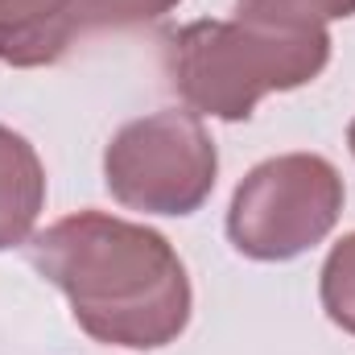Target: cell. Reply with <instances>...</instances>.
Returning a JSON list of instances; mask_svg holds the SVG:
<instances>
[{
    "label": "cell",
    "mask_w": 355,
    "mask_h": 355,
    "mask_svg": "<svg viewBox=\"0 0 355 355\" xmlns=\"http://www.w3.org/2000/svg\"><path fill=\"white\" fill-rule=\"evenodd\" d=\"M46 207V170L33 145L0 124V252L33 236Z\"/></svg>",
    "instance_id": "6"
},
{
    "label": "cell",
    "mask_w": 355,
    "mask_h": 355,
    "mask_svg": "<svg viewBox=\"0 0 355 355\" xmlns=\"http://www.w3.org/2000/svg\"><path fill=\"white\" fill-rule=\"evenodd\" d=\"M178 0H91L95 25H145L174 8Z\"/></svg>",
    "instance_id": "9"
},
{
    "label": "cell",
    "mask_w": 355,
    "mask_h": 355,
    "mask_svg": "<svg viewBox=\"0 0 355 355\" xmlns=\"http://www.w3.org/2000/svg\"><path fill=\"white\" fill-rule=\"evenodd\" d=\"M318 293H322L327 318L335 327H343L347 335H355V232L331 248V257L322 265Z\"/></svg>",
    "instance_id": "7"
},
{
    "label": "cell",
    "mask_w": 355,
    "mask_h": 355,
    "mask_svg": "<svg viewBox=\"0 0 355 355\" xmlns=\"http://www.w3.org/2000/svg\"><path fill=\"white\" fill-rule=\"evenodd\" d=\"M240 8H257V12H272V17H289V21H339L352 17L355 0H240Z\"/></svg>",
    "instance_id": "8"
},
{
    "label": "cell",
    "mask_w": 355,
    "mask_h": 355,
    "mask_svg": "<svg viewBox=\"0 0 355 355\" xmlns=\"http://www.w3.org/2000/svg\"><path fill=\"white\" fill-rule=\"evenodd\" d=\"M347 145H352V153H355V120H352V128H347Z\"/></svg>",
    "instance_id": "10"
},
{
    "label": "cell",
    "mask_w": 355,
    "mask_h": 355,
    "mask_svg": "<svg viewBox=\"0 0 355 355\" xmlns=\"http://www.w3.org/2000/svg\"><path fill=\"white\" fill-rule=\"evenodd\" d=\"M327 58V25L240 8L232 21H194L178 29L166 50V71L194 116L248 120L265 95L314 83Z\"/></svg>",
    "instance_id": "2"
},
{
    "label": "cell",
    "mask_w": 355,
    "mask_h": 355,
    "mask_svg": "<svg viewBox=\"0 0 355 355\" xmlns=\"http://www.w3.org/2000/svg\"><path fill=\"white\" fill-rule=\"evenodd\" d=\"M215 141L190 107L128 120L103 153V182L112 198L145 215L198 211L215 190Z\"/></svg>",
    "instance_id": "4"
},
{
    "label": "cell",
    "mask_w": 355,
    "mask_h": 355,
    "mask_svg": "<svg viewBox=\"0 0 355 355\" xmlns=\"http://www.w3.org/2000/svg\"><path fill=\"white\" fill-rule=\"evenodd\" d=\"M91 25V0H0V58L8 67L58 62Z\"/></svg>",
    "instance_id": "5"
},
{
    "label": "cell",
    "mask_w": 355,
    "mask_h": 355,
    "mask_svg": "<svg viewBox=\"0 0 355 355\" xmlns=\"http://www.w3.org/2000/svg\"><path fill=\"white\" fill-rule=\"evenodd\" d=\"M343 215V178L318 153L261 162L232 194L227 236L252 261H293L322 244Z\"/></svg>",
    "instance_id": "3"
},
{
    "label": "cell",
    "mask_w": 355,
    "mask_h": 355,
    "mask_svg": "<svg viewBox=\"0 0 355 355\" xmlns=\"http://www.w3.org/2000/svg\"><path fill=\"white\" fill-rule=\"evenodd\" d=\"M33 268L58 285L95 343L157 352L190 322V277L170 240L145 223L79 211L33 236Z\"/></svg>",
    "instance_id": "1"
}]
</instances>
